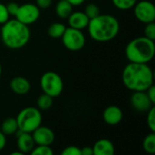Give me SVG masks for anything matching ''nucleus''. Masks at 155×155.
Masks as SVG:
<instances>
[{"label":"nucleus","instance_id":"31","mask_svg":"<svg viewBox=\"0 0 155 155\" xmlns=\"http://www.w3.org/2000/svg\"><path fill=\"white\" fill-rule=\"evenodd\" d=\"M146 94L148 95V97L150 98V100L155 104V86L153 84L151 85L147 90H146Z\"/></svg>","mask_w":155,"mask_h":155},{"label":"nucleus","instance_id":"20","mask_svg":"<svg viewBox=\"0 0 155 155\" xmlns=\"http://www.w3.org/2000/svg\"><path fill=\"white\" fill-rule=\"evenodd\" d=\"M54 98L46 94H41L38 99H37V102H36V104H37V108L39 110H48L51 108V106L53 105V100Z\"/></svg>","mask_w":155,"mask_h":155},{"label":"nucleus","instance_id":"15","mask_svg":"<svg viewBox=\"0 0 155 155\" xmlns=\"http://www.w3.org/2000/svg\"><path fill=\"white\" fill-rule=\"evenodd\" d=\"M10 88L16 94H25L30 91L31 84L27 79L22 76H16L10 81Z\"/></svg>","mask_w":155,"mask_h":155},{"label":"nucleus","instance_id":"14","mask_svg":"<svg viewBox=\"0 0 155 155\" xmlns=\"http://www.w3.org/2000/svg\"><path fill=\"white\" fill-rule=\"evenodd\" d=\"M90 19L87 17V15L84 14V12H74L68 16V23L69 26L78 29V30H83L87 27L89 24Z\"/></svg>","mask_w":155,"mask_h":155},{"label":"nucleus","instance_id":"27","mask_svg":"<svg viewBox=\"0 0 155 155\" xmlns=\"http://www.w3.org/2000/svg\"><path fill=\"white\" fill-rule=\"evenodd\" d=\"M62 155H81V148L74 145L67 146L61 153Z\"/></svg>","mask_w":155,"mask_h":155},{"label":"nucleus","instance_id":"22","mask_svg":"<svg viewBox=\"0 0 155 155\" xmlns=\"http://www.w3.org/2000/svg\"><path fill=\"white\" fill-rule=\"evenodd\" d=\"M114 5L121 10H128L134 6L137 0H112Z\"/></svg>","mask_w":155,"mask_h":155},{"label":"nucleus","instance_id":"26","mask_svg":"<svg viewBox=\"0 0 155 155\" xmlns=\"http://www.w3.org/2000/svg\"><path fill=\"white\" fill-rule=\"evenodd\" d=\"M147 124L151 132L155 133V108L153 106L147 114Z\"/></svg>","mask_w":155,"mask_h":155},{"label":"nucleus","instance_id":"12","mask_svg":"<svg viewBox=\"0 0 155 155\" xmlns=\"http://www.w3.org/2000/svg\"><path fill=\"white\" fill-rule=\"evenodd\" d=\"M16 138H17V148L18 150L24 154L27 153H31V151L35 147V141L33 139L32 134L22 132L18 129V131L15 133Z\"/></svg>","mask_w":155,"mask_h":155},{"label":"nucleus","instance_id":"35","mask_svg":"<svg viewBox=\"0 0 155 155\" xmlns=\"http://www.w3.org/2000/svg\"><path fill=\"white\" fill-rule=\"evenodd\" d=\"M11 154H12V155H22L23 153H21V152H20V151L18 150V152H15V153H12Z\"/></svg>","mask_w":155,"mask_h":155},{"label":"nucleus","instance_id":"24","mask_svg":"<svg viewBox=\"0 0 155 155\" xmlns=\"http://www.w3.org/2000/svg\"><path fill=\"white\" fill-rule=\"evenodd\" d=\"M84 14L87 15V17L89 19H93V18H94V17H96L97 15H100V9L94 4H88L85 6Z\"/></svg>","mask_w":155,"mask_h":155},{"label":"nucleus","instance_id":"34","mask_svg":"<svg viewBox=\"0 0 155 155\" xmlns=\"http://www.w3.org/2000/svg\"><path fill=\"white\" fill-rule=\"evenodd\" d=\"M73 6H78L81 5L85 0H67Z\"/></svg>","mask_w":155,"mask_h":155},{"label":"nucleus","instance_id":"23","mask_svg":"<svg viewBox=\"0 0 155 155\" xmlns=\"http://www.w3.org/2000/svg\"><path fill=\"white\" fill-rule=\"evenodd\" d=\"M31 153L33 155H52L54 152L49 145H37L34 147Z\"/></svg>","mask_w":155,"mask_h":155},{"label":"nucleus","instance_id":"2","mask_svg":"<svg viewBox=\"0 0 155 155\" xmlns=\"http://www.w3.org/2000/svg\"><path fill=\"white\" fill-rule=\"evenodd\" d=\"M93 40L96 42H109L116 37L120 31L119 21L111 15H99L90 19L87 25Z\"/></svg>","mask_w":155,"mask_h":155},{"label":"nucleus","instance_id":"7","mask_svg":"<svg viewBox=\"0 0 155 155\" xmlns=\"http://www.w3.org/2000/svg\"><path fill=\"white\" fill-rule=\"evenodd\" d=\"M61 38L64 47L70 51H79L84 48L85 45V36L82 30L70 26L66 27Z\"/></svg>","mask_w":155,"mask_h":155},{"label":"nucleus","instance_id":"32","mask_svg":"<svg viewBox=\"0 0 155 155\" xmlns=\"http://www.w3.org/2000/svg\"><path fill=\"white\" fill-rule=\"evenodd\" d=\"M81 155H94L93 147L85 146L83 149H81Z\"/></svg>","mask_w":155,"mask_h":155},{"label":"nucleus","instance_id":"6","mask_svg":"<svg viewBox=\"0 0 155 155\" xmlns=\"http://www.w3.org/2000/svg\"><path fill=\"white\" fill-rule=\"evenodd\" d=\"M40 85L43 93L53 98L59 96L64 89V83L61 76L54 72L45 73L40 80Z\"/></svg>","mask_w":155,"mask_h":155},{"label":"nucleus","instance_id":"1","mask_svg":"<svg viewBox=\"0 0 155 155\" xmlns=\"http://www.w3.org/2000/svg\"><path fill=\"white\" fill-rule=\"evenodd\" d=\"M122 80L124 86L133 91H146L153 84V72L148 64L129 63L124 69Z\"/></svg>","mask_w":155,"mask_h":155},{"label":"nucleus","instance_id":"25","mask_svg":"<svg viewBox=\"0 0 155 155\" xmlns=\"http://www.w3.org/2000/svg\"><path fill=\"white\" fill-rule=\"evenodd\" d=\"M144 27V36L154 41L155 40V23L151 22L148 24H145Z\"/></svg>","mask_w":155,"mask_h":155},{"label":"nucleus","instance_id":"21","mask_svg":"<svg viewBox=\"0 0 155 155\" xmlns=\"http://www.w3.org/2000/svg\"><path fill=\"white\" fill-rule=\"evenodd\" d=\"M143 150L150 154H153L155 153V134L154 133H151L148 134L143 140Z\"/></svg>","mask_w":155,"mask_h":155},{"label":"nucleus","instance_id":"3","mask_svg":"<svg viewBox=\"0 0 155 155\" xmlns=\"http://www.w3.org/2000/svg\"><path fill=\"white\" fill-rule=\"evenodd\" d=\"M30 29L17 19H9L1 27V40L10 49L24 47L30 39Z\"/></svg>","mask_w":155,"mask_h":155},{"label":"nucleus","instance_id":"16","mask_svg":"<svg viewBox=\"0 0 155 155\" xmlns=\"http://www.w3.org/2000/svg\"><path fill=\"white\" fill-rule=\"evenodd\" d=\"M94 155H114L115 153L113 143L107 139L97 141L93 146Z\"/></svg>","mask_w":155,"mask_h":155},{"label":"nucleus","instance_id":"19","mask_svg":"<svg viewBox=\"0 0 155 155\" xmlns=\"http://www.w3.org/2000/svg\"><path fill=\"white\" fill-rule=\"evenodd\" d=\"M66 27L64 24L59 23V22H55L50 25V26L48 27V35L50 37L52 38H61L62 35H64V31H65Z\"/></svg>","mask_w":155,"mask_h":155},{"label":"nucleus","instance_id":"36","mask_svg":"<svg viewBox=\"0 0 155 155\" xmlns=\"http://www.w3.org/2000/svg\"><path fill=\"white\" fill-rule=\"evenodd\" d=\"M2 74V66H1V64H0V76Z\"/></svg>","mask_w":155,"mask_h":155},{"label":"nucleus","instance_id":"18","mask_svg":"<svg viewBox=\"0 0 155 155\" xmlns=\"http://www.w3.org/2000/svg\"><path fill=\"white\" fill-rule=\"evenodd\" d=\"M73 12V5L67 0H60L55 5L56 15L63 19L68 18Z\"/></svg>","mask_w":155,"mask_h":155},{"label":"nucleus","instance_id":"11","mask_svg":"<svg viewBox=\"0 0 155 155\" xmlns=\"http://www.w3.org/2000/svg\"><path fill=\"white\" fill-rule=\"evenodd\" d=\"M31 134L36 145L51 146V144L54 142V134L49 127L40 125Z\"/></svg>","mask_w":155,"mask_h":155},{"label":"nucleus","instance_id":"29","mask_svg":"<svg viewBox=\"0 0 155 155\" xmlns=\"http://www.w3.org/2000/svg\"><path fill=\"white\" fill-rule=\"evenodd\" d=\"M5 6H6V9L8 11V14L12 16H15L17 10H18L19 5L15 2H10L7 5H5Z\"/></svg>","mask_w":155,"mask_h":155},{"label":"nucleus","instance_id":"5","mask_svg":"<svg viewBox=\"0 0 155 155\" xmlns=\"http://www.w3.org/2000/svg\"><path fill=\"white\" fill-rule=\"evenodd\" d=\"M18 129L22 132L32 133L42 124V114L38 108L25 107L16 117Z\"/></svg>","mask_w":155,"mask_h":155},{"label":"nucleus","instance_id":"13","mask_svg":"<svg viewBox=\"0 0 155 155\" xmlns=\"http://www.w3.org/2000/svg\"><path fill=\"white\" fill-rule=\"evenodd\" d=\"M123 111L116 105H111L105 108L103 113L104 121L109 125H116L123 120Z\"/></svg>","mask_w":155,"mask_h":155},{"label":"nucleus","instance_id":"33","mask_svg":"<svg viewBox=\"0 0 155 155\" xmlns=\"http://www.w3.org/2000/svg\"><path fill=\"white\" fill-rule=\"evenodd\" d=\"M5 144H6V138H5V135L0 131V151H2V150L5 147Z\"/></svg>","mask_w":155,"mask_h":155},{"label":"nucleus","instance_id":"17","mask_svg":"<svg viewBox=\"0 0 155 155\" xmlns=\"http://www.w3.org/2000/svg\"><path fill=\"white\" fill-rule=\"evenodd\" d=\"M0 131L6 136V135H12L15 134V133L18 131V124L16 118L14 117H8L6 118L1 124Z\"/></svg>","mask_w":155,"mask_h":155},{"label":"nucleus","instance_id":"10","mask_svg":"<svg viewBox=\"0 0 155 155\" xmlns=\"http://www.w3.org/2000/svg\"><path fill=\"white\" fill-rule=\"evenodd\" d=\"M153 103L148 97L146 91H136L131 96V105L132 107L139 112V113H145L148 112L153 106Z\"/></svg>","mask_w":155,"mask_h":155},{"label":"nucleus","instance_id":"30","mask_svg":"<svg viewBox=\"0 0 155 155\" xmlns=\"http://www.w3.org/2000/svg\"><path fill=\"white\" fill-rule=\"evenodd\" d=\"M53 0H35V5L42 9H46L52 5Z\"/></svg>","mask_w":155,"mask_h":155},{"label":"nucleus","instance_id":"28","mask_svg":"<svg viewBox=\"0 0 155 155\" xmlns=\"http://www.w3.org/2000/svg\"><path fill=\"white\" fill-rule=\"evenodd\" d=\"M9 16H10V15L8 14L5 5H3L0 3V25H3L6 21H8Z\"/></svg>","mask_w":155,"mask_h":155},{"label":"nucleus","instance_id":"8","mask_svg":"<svg viewBox=\"0 0 155 155\" xmlns=\"http://www.w3.org/2000/svg\"><path fill=\"white\" fill-rule=\"evenodd\" d=\"M40 8L34 4H25L19 5L18 10L15 15V19L25 25H32L36 22L40 16Z\"/></svg>","mask_w":155,"mask_h":155},{"label":"nucleus","instance_id":"9","mask_svg":"<svg viewBox=\"0 0 155 155\" xmlns=\"http://www.w3.org/2000/svg\"><path fill=\"white\" fill-rule=\"evenodd\" d=\"M134 7V15L140 22L148 24L155 21V6L152 2L148 0L136 2Z\"/></svg>","mask_w":155,"mask_h":155},{"label":"nucleus","instance_id":"4","mask_svg":"<svg viewBox=\"0 0 155 155\" xmlns=\"http://www.w3.org/2000/svg\"><path fill=\"white\" fill-rule=\"evenodd\" d=\"M155 54L154 41L145 37H136L125 47V55L130 63L148 64Z\"/></svg>","mask_w":155,"mask_h":155}]
</instances>
